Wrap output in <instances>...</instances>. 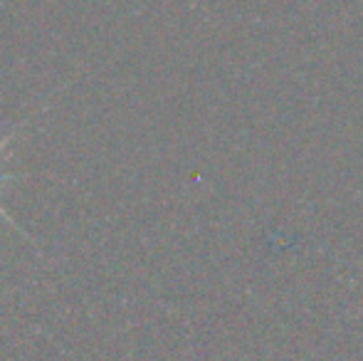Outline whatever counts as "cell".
Returning a JSON list of instances; mask_svg holds the SVG:
<instances>
[{
	"mask_svg": "<svg viewBox=\"0 0 363 361\" xmlns=\"http://www.w3.org/2000/svg\"><path fill=\"white\" fill-rule=\"evenodd\" d=\"M13 136H15V131H13V134H8L3 141H0V154H3V149H5V146H8L10 141H13ZM15 179H23V176H20V174H0V183H5V181H15ZM0 216H3L5 221H8L10 226L15 228V231H20V233H23V228H20V226H15V221L8 216V213H5V208H3V206H0ZM23 235H25V233H23Z\"/></svg>",
	"mask_w": 363,
	"mask_h": 361,
	"instance_id": "1",
	"label": "cell"
}]
</instances>
